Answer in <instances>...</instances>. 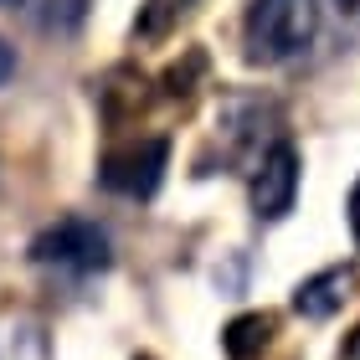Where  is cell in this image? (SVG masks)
<instances>
[{
	"mask_svg": "<svg viewBox=\"0 0 360 360\" xmlns=\"http://www.w3.org/2000/svg\"><path fill=\"white\" fill-rule=\"evenodd\" d=\"M340 360H360V330L345 335V345H340Z\"/></svg>",
	"mask_w": 360,
	"mask_h": 360,
	"instance_id": "obj_10",
	"label": "cell"
},
{
	"mask_svg": "<svg viewBox=\"0 0 360 360\" xmlns=\"http://www.w3.org/2000/svg\"><path fill=\"white\" fill-rule=\"evenodd\" d=\"M170 165V139L165 134H150V139H134V144H119L98 160V180L119 195H134V201H150L165 180Z\"/></svg>",
	"mask_w": 360,
	"mask_h": 360,
	"instance_id": "obj_3",
	"label": "cell"
},
{
	"mask_svg": "<svg viewBox=\"0 0 360 360\" xmlns=\"http://www.w3.org/2000/svg\"><path fill=\"white\" fill-rule=\"evenodd\" d=\"M273 314H237L232 324L221 330V350L232 360H257L268 345H273Z\"/></svg>",
	"mask_w": 360,
	"mask_h": 360,
	"instance_id": "obj_6",
	"label": "cell"
},
{
	"mask_svg": "<svg viewBox=\"0 0 360 360\" xmlns=\"http://www.w3.org/2000/svg\"><path fill=\"white\" fill-rule=\"evenodd\" d=\"M319 31V6L314 0H252L242 21V46L252 68H278L299 57Z\"/></svg>",
	"mask_w": 360,
	"mask_h": 360,
	"instance_id": "obj_1",
	"label": "cell"
},
{
	"mask_svg": "<svg viewBox=\"0 0 360 360\" xmlns=\"http://www.w3.org/2000/svg\"><path fill=\"white\" fill-rule=\"evenodd\" d=\"M186 11V0H144V15H139V31L144 37H160L175 15Z\"/></svg>",
	"mask_w": 360,
	"mask_h": 360,
	"instance_id": "obj_7",
	"label": "cell"
},
{
	"mask_svg": "<svg viewBox=\"0 0 360 360\" xmlns=\"http://www.w3.org/2000/svg\"><path fill=\"white\" fill-rule=\"evenodd\" d=\"M350 288H355V268H324L314 278H304L299 288H293V314H304V319H330L335 309H345L350 299Z\"/></svg>",
	"mask_w": 360,
	"mask_h": 360,
	"instance_id": "obj_5",
	"label": "cell"
},
{
	"mask_svg": "<svg viewBox=\"0 0 360 360\" xmlns=\"http://www.w3.org/2000/svg\"><path fill=\"white\" fill-rule=\"evenodd\" d=\"M293 195H299V150L288 139H278L273 150L257 160L252 170V186H248V201H252V217L257 221H278L293 211Z\"/></svg>",
	"mask_w": 360,
	"mask_h": 360,
	"instance_id": "obj_4",
	"label": "cell"
},
{
	"mask_svg": "<svg viewBox=\"0 0 360 360\" xmlns=\"http://www.w3.org/2000/svg\"><path fill=\"white\" fill-rule=\"evenodd\" d=\"M31 263L57 268V273H103L108 268V232L98 221L68 217L31 242Z\"/></svg>",
	"mask_w": 360,
	"mask_h": 360,
	"instance_id": "obj_2",
	"label": "cell"
},
{
	"mask_svg": "<svg viewBox=\"0 0 360 360\" xmlns=\"http://www.w3.org/2000/svg\"><path fill=\"white\" fill-rule=\"evenodd\" d=\"M11 77H15V52H11L6 41H0V88H6Z\"/></svg>",
	"mask_w": 360,
	"mask_h": 360,
	"instance_id": "obj_9",
	"label": "cell"
},
{
	"mask_svg": "<svg viewBox=\"0 0 360 360\" xmlns=\"http://www.w3.org/2000/svg\"><path fill=\"white\" fill-rule=\"evenodd\" d=\"M340 6H350V11H355V6H360V0H340Z\"/></svg>",
	"mask_w": 360,
	"mask_h": 360,
	"instance_id": "obj_11",
	"label": "cell"
},
{
	"mask_svg": "<svg viewBox=\"0 0 360 360\" xmlns=\"http://www.w3.org/2000/svg\"><path fill=\"white\" fill-rule=\"evenodd\" d=\"M345 217H350V232H355V248H360V180H355V191H350V206H345Z\"/></svg>",
	"mask_w": 360,
	"mask_h": 360,
	"instance_id": "obj_8",
	"label": "cell"
}]
</instances>
